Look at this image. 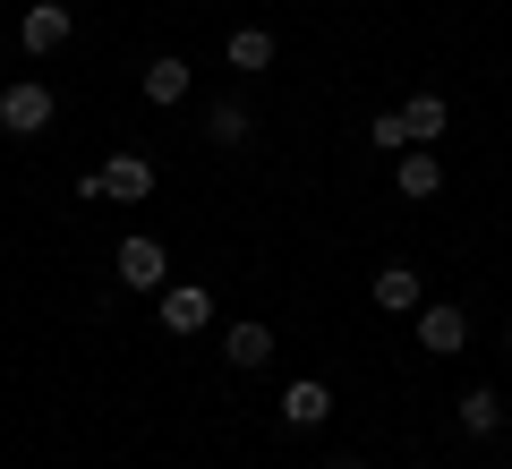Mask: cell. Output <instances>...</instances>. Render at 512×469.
Listing matches in <instances>:
<instances>
[{
  "mask_svg": "<svg viewBox=\"0 0 512 469\" xmlns=\"http://www.w3.org/2000/svg\"><path fill=\"white\" fill-rule=\"evenodd\" d=\"M0 128H9V137H43V128H52V86H43V77L0 86Z\"/></svg>",
  "mask_w": 512,
  "mask_h": 469,
  "instance_id": "obj_1",
  "label": "cell"
},
{
  "mask_svg": "<svg viewBox=\"0 0 512 469\" xmlns=\"http://www.w3.org/2000/svg\"><path fill=\"white\" fill-rule=\"evenodd\" d=\"M111 273H120V290H163L171 282V256H163V239H120V256H111Z\"/></svg>",
  "mask_w": 512,
  "mask_h": 469,
  "instance_id": "obj_2",
  "label": "cell"
},
{
  "mask_svg": "<svg viewBox=\"0 0 512 469\" xmlns=\"http://www.w3.org/2000/svg\"><path fill=\"white\" fill-rule=\"evenodd\" d=\"M77 35V18H69V0H35V9H26L18 18V43H26V60H52L60 43Z\"/></svg>",
  "mask_w": 512,
  "mask_h": 469,
  "instance_id": "obj_3",
  "label": "cell"
},
{
  "mask_svg": "<svg viewBox=\"0 0 512 469\" xmlns=\"http://www.w3.org/2000/svg\"><path fill=\"white\" fill-rule=\"evenodd\" d=\"M154 307H163L171 333H205V325H214V290H205V282H163Z\"/></svg>",
  "mask_w": 512,
  "mask_h": 469,
  "instance_id": "obj_4",
  "label": "cell"
},
{
  "mask_svg": "<svg viewBox=\"0 0 512 469\" xmlns=\"http://www.w3.org/2000/svg\"><path fill=\"white\" fill-rule=\"evenodd\" d=\"M461 342H470V316H461L453 299H427V307H419V350H436V359H453Z\"/></svg>",
  "mask_w": 512,
  "mask_h": 469,
  "instance_id": "obj_5",
  "label": "cell"
},
{
  "mask_svg": "<svg viewBox=\"0 0 512 469\" xmlns=\"http://www.w3.org/2000/svg\"><path fill=\"white\" fill-rule=\"evenodd\" d=\"M367 299H376L384 316H419V307H427V282H419L410 265H384L376 282H367Z\"/></svg>",
  "mask_w": 512,
  "mask_h": 469,
  "instance_id": "obj_6",
  "label": "cell"
},
{
  "mask_svg": "<svg viewBox=\"0 0 512 469\" xmlns=\"http://www.w3.org/2000/svg\"><path fill=\"white\" fill-rule=\"evenodd\" d=\"M137 86H146V103H154V111H180V103H188V60H180V52H154Z\"/></svg>",
  "mask_w": 512,
  "mask_h": 469,
  "instance_id": "obj_7",
  "label": "cell"
},
{
  "mask_svg": "<svg viewBox=\"0 0 512 469\" xmlns=\"http://www.w3.org/2000/svg\"><path fill=\"white\" fill-rule=\"evenodd\" d=\"M393 188H402V197H436V188H444L436 145H402V154H393Z\"/></svg>",
  "mask_w": 512,
  "mask_h": 469,
  "instance_id": "obj_8",
  "label": "cell"
},
{
  "mask_svg": "<svg viewBox=\"0 0 512 469\" xmlns=\"http://www.w3.org/2000/svg\"><path fill=\"white\" fill-rule=\"evenodd\" d=\"M103 197L146 205V197H154V163H146V154H111V163H103Z\"/></svg>",
  "mask_w": 512,
  "mask_h": 469,
  "instance_id": "obj_9",
  "label": "cell"
},
{
  "mask_svg": "<svg viewBox=\"0 0 512 469\" xmlns=\"http://www.w3.org/2000/svg\"><path fill=\"white\" fill-rule=\"evenodd\" d=\"M325 418H333V393H325L316 376L282 384V427H299V435H308V427H325Z\"/></svg>",
  "mask_w": 512,
  "mask_h": 469,
  "instance_id": "obj_10",
  "label": "cell"
},
{
  "mask_svg": "<svg viewBox=\"0 0 512 469\" xmlns=\"http://www.w3.org/2000/svg\"><path fill=\"white\" fill-rule=\"evenodd\" d=\"M444 128H453V103H444V94H410L402 103V137L410 145H436Z\"/></svg>",
  "mask_w": 512,
  "mask_h": 469,
  "instance_id": "obj_11",
  "label": "cell"
},
{
  "mask_svg": "<svg viewBox=\"0 0 512 469\" xmlns=\"http://www.w3.org/2000/svg\"><path fill=\"white\" fill-rule=\"evenodd\" d=\"M222 359L231 367H265L274 359V333L256 325V316H239V325H222Z\"/></svg>",
  "mask_w": 512,
  "mask_h": 469,
  "instance_id": "obj_12",
  "label": "cell"
},
{
  "mask_svg": "<svg viewBox=\"0 0 512 469\" xmlns=\"http://www.w3.org/2000/svg\"><path fill=\"white\" fill-rule=\"evenodd\" d=\"M461 435H478V444L504 435V393H495V384H470V393H461Z\"/></svg>",
  "mask_w": 512,
  "mask_h": 469,
  "instance_id": "obj_13",
  "label": "cell"
},
{
  "mask_svg": "<svg viewBox=\"0 0 512 469\" xmlns=\"http://www.w3.org/2000/svg\"><path fill=\"white\" fill-rule=\"evenodd\" d=\"M205 137H214V145H248V137H256L248 103H239V94H222V103H205Z\"/></svg>",
  "mask_w": 512,
  "mask_h": 469,
  "instance_id": "obj_14",
  "label": "cell"
},
{
  "mask_svg": "<svg viewBox=\"0 0 512 469\" xmlns=\"http://www.w3.org/2000/svg\"><path fill=\"white\" fill-rule=\"evenodd\" d=\"M222 52H231V69H248V77H265V69H274V35H265V26H239V35L222 43Z\"/></svg>",
  "mask_w": 512,
  "mask_h": 469,
  "instance_id": "obj_15",
  "label": "cell"
},
{
  "mask_svg": "<svg viewBox=\"0 0 512 469\" xmlns=\"http://www.w3.org/2000/svg\"><path fill=\"white\" fill-rule=\"evenodd\" d=\"M367 137H376L384 154H402V145H410V137H402V111H376V120H367Z\"/></svg>",
  "mask_w": 512,
  "mask_h": 469,
  "instance_id": "obj_16",
  "label": "cell"
},
{
  "mask_svg": "<svg viewBox=\"0 0 512 469\" xmlns=\"http://www.w3.org/2000/svg\"><path fill=\"white\" fill-rule=\"evenodd\" d=\"M325 469H367V461H325Z\"/></svg>",
  "mask_w": 512,
  "mask_h": 469,
  "instance_id": "obj_17",
  "label": "cell"
},
{
  "mask_svg": "<svg viewBox=\"0 0 512 469\" xmlns=\"http://www.w3.org/2000/svg\"><path fill=\"white\" fill-rule=\"evenodd\" d=\"M504 350H512V325H504Z\"/></svg>",
  "mask_w": 512,
  "mask_h": 469,
  "instance_id": "obj_18",
  "label": "cell"
}]
</instances>
